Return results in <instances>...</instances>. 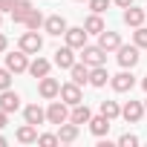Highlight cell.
Masks as SVG:
<instances>
[{"instance_id":"obj_1","label":"cell","mask_w":147,"mask_h":147,"mask_svg":"<svg viewBox=\"0 0 147 147\" xmlns=\"http://www.w3.org/2000/svg\"><path fill=\"white\" fill-rule=\"evenodd\" d=\"M20 49H23L26 55H38V52L43 49V38L38 35V29H29V32L20 35Z\"/></svg>"},{"instance_id":"obj_2","label":"cell","mask_w":147,"mask_h":147,"mask_svg":"<svg viewBox=\"0 0 147 147\" xmlns=\"http://www.w3.org/2000/svg\"><path fill=\"white\" fill-rule=\"evenodd\" d=\"M66 107H69L66 101H52L49 110H46V121H49V124H63V121H69V110H66Z\"/></svg>"},{"instance_id":"obj_3","label":"cell","mask_w":147,"mask_h":147,"mask_svg":"<svg viewBox=\"0 0 147 147\" xmlns=\"http://www.w3.org/2000/svg\"><path fill=\"white\" fill-rule=\"evenodd\" d=\"M81 55H84V63L87 66H104L107 63V52L101 46H84Z\"/></svg>"},{"instance_id":"obj_4","label":"cell","mask_w":147,"mask_h":147,"mask_svg":"<svg viewBox=\"0 0 147 147\" xmlns=\"http://www.w3.org/2000/svg\"><path fill=\"white\" fill-rule=\"evenodd\" d=\"M38 92H40V98H46V101L58 98V95H61V84H58V78L43 75V78H40V84H38Z\"/></svg>"},{"instance_id":"obj_5","label":"cell","mask_w":147,"mask_h":147,"mask_svg":"<svg viewBox=\"0 0 147 147\" xmlns=\"http://www.w3.org/2000/svg\"><path fill=\"white\" fill-rule=\"evenodd\" d=\"M87 35H90V32H87L84 26H72V29H66L63 38H66V46H72V49H84V46H87Z\"/></svg>"},{"instance_id":"obj_6","label":"cell","mask_w":147,"mask_h":147,"mask_svg":"<svg viewBox=\"0 0 147 147\" xmlns=\"http://www.w3.org/2000/svg\"><path fill=\"white\" fill-rule=\"evenodd\" d=\"M118 63L124 66V69H133L136 63H138V46L133 43V46H118Z\"/></svg>"},{"instance_id":"obj_7","label":"cell","mask_w":147,"mask_h":147,"mask_svg":"<svg viewBox=\"0 0 147 147\" xmlns=\"http://www.w3.org/2000/svg\"><path fill=\"white\" fill-rule=\"evenodd\" d=\"M43 29H46L52 38H61V35H66V29H69V26H66V20H63L61 15H49V18L43 20Z\"/></svg>"},{"instance_id":"obj_8","label":"cell","mask_w":147,"mask_h":147,"mask_svg":"<svg viewBox=\"0 0 147 147\" xmlns=\"http://www.w3.org/2000/svg\"><path fill=\"white\" fill-rule=\"evenodd\" d=\"M144 104L141 101H127L124 107H121V115H124V121H130V124H136V121H141V115H144Z\"/></svg>"},{"instance_id":"obj_9","label":"cell","mask_w":147,"mask_h":147,"mask_svg":"<svg viewBox=\"0 0 147 147\" xmlns=\"http://www.w3.org/2000/svg\"><path fill=\"white\" fill-rule=\"evenodd\" d=\"M61 101H66L69 107H75V104H81L84 98H81V87L75 84V81H69V84H63L61 87Z\"/></svg>"},{"instance_id":"obj_10","label":"cell","mask_w":147,"mask_h":147,"mask_svg":"<svg viewBox=\"0 0 147 147\" xmlns=\"http://www.w3.org/2000/svg\"><path fill=\"white\" fill-rule=\"evenodd\" d=\"M110 84H113V90H115V92H130V90L136 87V78L124 69V72H118V75H113V78H110Z\"/></svg>"},{"instance_id":"obj_11","label":"cell","mask_w":147,"mask_h":147,"mask_svg":"<svg viewBox=\"0 0 147 147\" xmlns=\"http://www.w3.org/2000/svg\"><path fill=\"white\" fill-rule=\"evenodd\" d=\"M98 46L104 49V52H118V46H121V35L118 32H101L98 35Z\"/></svg>"},{"instance_id":"obj_12","label":"cell","mask_w":147,"mask_h":147,"mask_svg":"<svg viewBox=\"0 0 147 147\" xmlns=\"http://www.w3.org/2000/svg\"><path fill=\"white\" fill-rule=\"evenodd\" d=\"M6 66H9L12 72H26V69H29V58H26V52L18 49V52L6 55Z\"/></svg>"},{"instance_id":"obj_13","label":"cell","mask_w":147,"mask_h":147,"mask_svg":"<svg viewBox=\"0 0 147 147\" xmlns=\"http://www.w3.org/2000/svg\"><path fill=\"white\" fill-rule=\"evenodd\" d=\"M58 138H61V144H72V141L78 138V124H75V121L58 124Z\"/></svg>"},{"instance_id":"obj_14","label":"cell","mask_w":147,"mask_h":147,"mask_svg":"<svg viewBox=\"0 0 147 147\" xmlns=\"http://www.w3.org/2000/svg\"><path fill=\"white\" fill-rule=\"evenodd\" d=\"M144 18H147V9H136V6H127L124 9V23L133 26V29H138L144 23Z\"/></svg>"},{"instance_id":"obj_15","label":"cell","mask_w":147,"mask_h":147,"mask_svg":"<svg viewBox=\"0 0 147 147\" xmlns=\"http://www.w3.org/2000/svg\"><path fill=\"white\" fill-rule=\"evenodd\" d=\"M20 107V95L12 92V90H3L0 92V110H6V113H15Z\"/></svg>"},{"instance_id":"obj_16","label":"cell","mask_w":147,"mask_h":147,"mask_svg":"<svg viewBox=\"0 0 147 147\" xmlns=\"http://www.w3.org/2000/svg\"><path fill=\"white\" fill-rule=\"evenodd\" d=\"M90 69H92V66H87V63L81 61V63H72L69 75H72V81H75V84L81 87V84H90Z\"/></svg>"},{"instance_id":"obj_17","label":"cell","mask_w":147,"mask_h":147,"mask_svg":"<svg viewBox=\"0 0 147 147\" xmlns=\"http://www.w3.org/2000/svg\"><path fill=\"white\" fill-rule=\"evenodd\" d=\"M75 49L72 46H63V49H58L55 52V63L61 66V69H72V63H75V55H72Z\"/></svg>"},{"instance_id":"obj_18","label":"cell","mask_w":147,"mask_h":147,"mask_svg":"<svg viewBox=\"0 0 147 147\" xmlns=\"http://www.w3.org/2000/svg\"><path fill=\"white\" fill-rule=\"evenodd\" d=\"M23 118H26L29 124H35V127H38V124H43V121H46V110H40L38 104H29V107L23 110Z\"/></svg>"},{"instance_id":"obj_19","label":"cell","mask_w":147,"mask_h":147,"mask_svg":"<svg viewBox=\"0 0 147 147\" xmlns=\"http://www.w3.org/2000/svg\"><path fill=\"white\" fill-rule=\"evenodd\" d=\"M90 118H92V113H90L87 104H75L69 113V121H75V124H90Z\"/></svg>"},{"instance_id":"obj_20","label":"cell","mask_w":147,"mask_h":147,"mask_svg":"<svg viewBox=\"0 0 147 147\" xmlns=\"http://www.w3.org/2000/svg\"><path fill=\"white\" fill-rule=\"evenodd\" d=\"M32 9H35V6L29 3V0H18V6L12 9V20H15V23H26V18H29Z\"/></svg>"},{"instance_id":"obj_21","label":"cell","mask_w":147,"mask_h":147,"mask_svg":"<svg viewBox=\"0 0 147 147\" xmlns=\"http://www.w3.org/2000/svg\"><path fill=\"white\" fill-rule=\"evenodd\" d=\"M90 130H92V136H107V130H110V118L101 113V115H95V118H90Z\"/></svg>"},{"instance_id":"obj_22","label":"cell","mask_w":147,"mask_h":147,"mask_svg":"<svg viewBox=\"0 0 147 147\" xmlns=\"http://www.w3.org/2000/svg\"><path fill=\"white\" fill-rule=\"evenodd\" d=\"M18 141H20V144H32V141H38V127L26 121V124L18 130Z\"/></svg>"},{"instance_id":"obj_23","label":"cell","mask_w":147,"mask_h":147,"mask_svg":"<svg viewBox=\"0 0 147 147\" xmlns=\"http://www.w3.org/2000/svg\"><path fill=\"white\" fill-rule=\"evenodd\" d=\"M49 69H52V63L46 61V58H35L32 63H29V72L35 78H43V75H49Z\"/></svg>"},{"instance_id":"obj_24","label":"cell","mask_w":147,"mask_h":147,"mask_svg":"<svg viewBox=\"0 0 147 147\" xmlns=\"http://www.w3.org/2000/svg\"><path fill=\"white\" fill-rule=\"evenodd\" d=\"M84 29H87L90 35H101V32H104L107 26H104V20H101V15H95V12H92V15H90V18L84 20Z\"/></svg>"},{"instance_id":"obj_25","label":"cell","mask_w":147,"mask_h":147,"mask_svg":"<svg viewBox=\"0 0 147 147\" xmlns=\"http://www.w3.org/2000/svg\"><path fill=\"white\" fill-rule=\"evenodd\" d=\"M107 81H110V75H107L104 66H92L90 69V84L92 87H107Z\"/></svg>"},{"instance_id":"obj_26","label":"cell","mask_w":147,"mask_h":147,"mask_svg":"<svg viewBox=\"0 0 147 147\" xmlns=\"http://www.w3.org/2000/svg\"><path fill=\"white\" fill-rule=\"evenodd\" d=\"M101 113L113 121V118H118V115H121V107H118L115 101H101Z\"/></svg>"},{"instance_id":"obj_27","label":"cell","mask_w":147,"mask_h":147,"mask_svg":"<svg viewBox=\"0 0 147 147\" xmlns=\"http://www.w3.org/2000/svg\"><path fill=\"white\" fill-rule=\"evenodd\" d=\"M43 20H46V18H43L38 9H32V12H29V18H26V29H40V26H43Z\"/></svg>"},{"instance_id":"obj_28","label":"cell","mask_w":147,"mask_h":147,"mask_svg":"<svg viewBox=\"0 0 147 147\" xmlns=\"http://www.w3.org/2000/svg\"><path fill=\"white\" fill-rule=\"evenodd\" d=\"M133 43H136L138 49H147V29H144V26H138V29L133 32Z\"/></svg>"},{"instance_id":"obj_29","label":"cell","mask_w":147,"mask_h":147,"mask_svg":"<svg viewBox=\"0 0 147 147\" xmlns=\"http://www.w3.org/2000/svg\"><path fill=\"white\" fill-rule=\"evenodd\" d=\"M9 87H12V69L6 66V69H0V92L9 90Z\"/></svg>"},{"instance_id":"obj_30","label":"cell","mask_w":147,"mask_h":147,"mask_svg":"<svg viewBox=\"0 0 147 147\" xmlns=\"http://www.w3.org/2000/svg\"><path fill=\"white\" fill-rule=\"evenodd\" d=\"M61 138L58 136H52V133H43V136H38V144H43V147H55Z\"/></svg>"},{"instance_id":"obj_31","label":"cell","mask_w":147,"mask_h":147,"mask_svg":"<svg viewBox=\"0 0 147 147\" xmlns=\"http://www.w3.org/2000/svg\"><path fill=\"white\" fill-rule=\"evenodd\" d=\"M107 6H110V0H90V9H92L95 15H104Z\"/></svg>"},{"instance_id":"obj_32","label":"cell","mask_w":147,"mask_h":147,"mask_svg":"<svg viewBox=\"0 0 147 147\" xmlns=\"http://www.w3.org/2000/svg\"><path fill=\"white\" fill-rule=\"evenodd\" d=\"M118 144H121V147H136V144H138V138H136L133 133H124V136L118 138Z\"/></svg>"},{"instance_id":"obj_33","label":"cell","mask_w":147,"mask_h":147,"mask_svg":"<svg viewBox=\"0 0 147 147\" xmlns=\"http://www.w3.org/2000/svg\"><path fill=\"white\" fill-rule=\"evenodd\" d=\"M18 6V0H0V12H12Z\"/></svg>"},{"instance_id":"obj_34","label":"cell","mask_w":147,"mask_h":147,"mask_svg":"<svg viewBox=\"0 0 147 147\" xmlns=\"http://www.w3.org/2000/svg\"><path fill=\"white\" fill-rule=\"evenodd\" d=\"M6 124H9V113H6V110H0V130H3Z\"/></svg>"},{"instance_id":"obj_35","label":"cell","mask_w":147,"mask_h":147,"mask_svg":"<svg viewBox=\"0 0 147 147\" xmlns=\"http://www.w3.org/2000/svg\"><path fill=\"white\" fill-rule=\"evenodd\" d=\"M115 6H121V9H127V6H133V0H113Z\"/></svg>"},{"instance_id":"obj_36","label":"cell","mask_w":147,"mask_h":147,"mask_svg":"<svg viewBox=\"0 0 147 147\" xmlns=\"http://www.w3.org/2000/svg\"><path fill=\"white\" fill-rule=\"evenodd\" d=\"M6 46H9V40H6V35L0 32V52H6Z\"/></svg>"},{"instance_id":"obj_37","label":"cell","mask_w":147,"mask_h":147,"mask_svg":"<svg viewBox=\"0 0 147 147\" xmlns=\"http://www.w3.org/2000/svg\"><path fill=\"white\" fill-rule=\"evenodd\" d=\"M0 147H6V138H3V136H0Z\"/></svg>"},{"instance_id":"obj_38","label":"cell","mask_w":147,"mask_h":147,"mask_svg":"<svg viewBox=\"0 0 147 147\" xmlns=\"http://www.w3.org/2000/svg\"><path fill=\"white\" fill-rule=\"evenodd\" d=\"M141 87H144V92H147V78H144V81H141Z\"/></svg>"},{"instance_id":"obj_39","label":"cell","mask_w":147,"mask_h":147,"mask_svg":"<svg viewBox=\"0 0 147 147\" xmlns=\"http://www.w3.org/2000/svg\"><path fill=\"white\" fill-rule=\"evenodd\" d=\"M0 26H3V12H0Z\"/></svg>"},{"instance_id":"obj_40","label":"cell","mask_w":147,"mask_h":147,"mask_svg":"<svg viewBox=\"0 0 147 147\" xmlns=\"http://www.w3.org/2000/svg\"><path fill=\"white\" fill-rule=\"evenodd\" d=\"M144 107H147V104H144Z\"/></svg>"}]
</instances>
